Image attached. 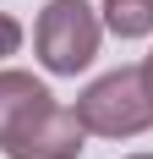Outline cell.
Returning a JSON list of instances; mask_svg holds the SVG:
<instances>
[{"label": "cell", "mask_w": 153, "mask_h": 159, "mask_svg": "<svg viewBox=\"0 0 153 159\" xmlns=\"http://www.w3.org/2000/svg\"><path fill=\"white\" fill-rule=\"evenodd\" d=\"M126 159H153V154H126Z\"/></svg>", "instance_id": "obj_8"}, {"label": "cell", "mask_w": 153, "mask_h": 159, "mask_svg": "<svg viewBox=\"0 0 153 159\" xmlns=\"http://www.w3.org/2000/svg\"><path fill=\"white\" fill-rule=\"evenodd\" d=\"M104 28L115 39H148L153 33V0H104Z\"/></svg>", "instance_id": "obj_5"}, {"label": "cell", "mask_w": 153, "mask_h": 159, "mask_svg": "<svg viewBox=\"0 0 153 159\" xmlns=\"http://www.w3.org/2000/svg\"><path fill=\"white\" fill-rule=\"evenodd\" d=\"M82 137H88V126L76 121V110H66V104L49 99L44 110H33L28 121L0 143V154L6 159H76L88 148Z\"/></svg>", "instance_id": "obj_3"}, {"label": "cell", "mask_w": 153, "mask_h": 159, "mask_svg": "<svg viewBox=\"0 0 153 159\" xmlns=\"http://www.w3.org/2000/svg\"><path fill=\"white\" fill-rule=\"evenodd\" d=\"M98 39H104V22L88 0H49L33 28V49H38L44 71H55V77H76L98 55Z\"/></svg>", "instance_id": "obj_2"}, {"label": "cell", "mask_w": 153, "mask_h": 159, "mask_svg": "<svg viewBox=\"0 0 153 159\" xmlns=\"http://www.w3.org/2000/svg\"><path fill=\"white\" fill-rule=\"evenodd\" d=\"M76 121L93 137H137V132H148L153 99H148V82H142V66H120V71H104L98 82H88L82 99H76Z\"/></svg>", "instance_id": "obj_1"}, {"label": "cell", "mask_w": 153, "mask_h": 159, "mask_svg": "<svg viewBox=\"0 0 153 159\" xmlns=\"http://www.w3.org/2000/svg\"><path fill=\"white\" fill-rule=\"evenodd\" d=\"M142 82H148V99H153V49H148V61H142Z\"/></svg>", "instance_id": "obj_7"}, {"label": "cell", "mask_w": 153, "mask_h": 159, "mask_svg": "<svg viewBox=\"0 0 153 159\" xmlns=\"http://www.w3.org/2000/svg\"><path fill=\"white\" fill-rule=\"evenodd\" d=\"M49 99H55V93H49L33 71H0V143H6L33 110H44Z\"/></svg>", "instance_id": "obj_4"}, {"label": "cell", "mask_w": 153, "mask_h": 159, "mask_svg": "<svg viewBox=\"0 0 153 159\" xmlns=\"http://www.w3.org/2000/svg\"><path fill=\"white\" fill-rule=\"evenodd\" d=\"M16 49H22V22H16L11 11H0V61L16 55Z\"/></svg>", "instance_id": "obj_6"}]
</instances>
